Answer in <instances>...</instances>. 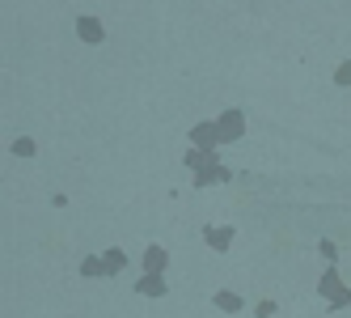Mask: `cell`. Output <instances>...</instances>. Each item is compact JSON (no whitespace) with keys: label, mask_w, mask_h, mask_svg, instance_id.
<instances>
[{"label":"cell","mask_w":351,"mask_h":318,"mask_svg":"<svg viewBox=\"0 0 351 318\" xmlns=\"http://www.w3.org/2000/svg\"><path fill=\"white\" fill-rule=\"evenodd\" d=\"M317 293H322L326 302H330V310H335V314H339V310H351V288L343 284V276H339V267H335V263L322 272V280H317Z\"/></svg>","instance_id":"6da1fadb"},{"label":"cell","mask_w":351,"mask_h":318,"mask_svg":"<svg viewBox=\"0 0 351 318\" xmlns=\"http://www.w3.org/2000/svg\"><path fill=\"white\" fill-rule=\"evenodd\" d=\"M216 132H220V144H237L245 136V111H237V106L220 111L216 115Z\"/></svg>","instance_id":"7a4b0ae2"},{"label":"cell","mask_w":351,"mask_h":318,"mask_svg":"<svg viewBox=\"0 0 351 318\" xmlns=\"http://www.w3.org/2000/svg\"><path fill=\"white\" fill-rule=\"evenodd\" d=\"M77 38L85 47H102L106 43V26H102V17H93V13H77Z\"/></svg>","instance_id":"3957f363"},{"label":"cell","mask_w":351,"mask_h":318,"mask_svg":"<svg viewBox=\"0 0 351 318\" xmlns=\"http://www.w3.org/2000/svg\"><path fill=\"white\" fill-rule=\"evenodd\" d=\"M191 149H220L216 119H204V124H195V128H191Z\"/></svg>","instance_id":"277c9868"},{"label":"cell","mask_w":351,"mask_h":318,"mask_svg":"<svg viewBox=\"0 0 351 318\" xmlns=\"http://www.w3.org/2000/svg\"><path fill=\"white\" fill-rule=\"evenodd\" d=\"M182 166L191 170V174H199V170H212V166H220V149H186V153H182Z\"/></svg>","instance_id":"5b68a950"},{"label":"cell","mask_w":351,"mask_h":318,"mask_svg":"<svg viewBox=\"0 0 351 318\" xmlns=\"http://www.w3.org/2000/svg\"><path fill=\"white\" fill-rule=\"evenodd\" d=\"M233 238H237V229H233V225H204V242H208L212 251H220V255L233 247Z\"/></svg>","instance_id":"8992f818"},{"label":"cell","mask_w":351,"mask_h":318,"mask_svg":"<svg viewBox=\"0 0 351 318\" xmlns=\"http://www.w3.org/2000/svg\"><path fill=\"white\" fill-rule=\"evenodd\" d=\"M136 293H140V297H165V293H169V284H165V272H140V280H136Z\"/></svg>","instance_id":"52a82bcc"},{"label":"cell","mask_w":351,"mask_h":318,"mask_svg":"<svg viewBox=\"0 0 351 318\" xmlns=\"http://www.w3.org/2000/svg\"><path fill=\"white\" fill-rule=\"evenodd\" d=\"M165 267H169V251L165 247H144L140 272H165Z\"/></svg>","instance_id":"ba28073f"},{"label":"cell","mask_w":351,"mask_h":318,"mask_svg":"<svg viewBox=\"0 0 351 318\" xmlns=\"http://www.w3.org/2000/svg\"><path fill=\"white\" fill-rule=\"evenodd\" d=\"M229 179H233L229 166H212V170H199V174H195V187H220V183H229Z\"/></svg>","instance_id":"9c48e42d"},{"label":"cell","mask_w":351,"mask_h":318,"mask_svg":"<svg viewBox=\"0 0 351 318\" xmlns=\"http://www.w3.org/2000/svg\"><path fill=\"white\" fill-rule=\"evenodd\" d=\"M212 306L224 310V314H241L245 310V297H237V293H229V288H220V293H212Z\"/></svg>","instance_id":"30bf717a"},{"label":"cell","mask_w":351,"mask_h":318,"mask_svg":"<svg viewBox=\"0 0 351 318\" xmlns=\"http://www.w3.org/2000/svg\"><path fill=\"white\" fill-rule=\"evenodd\" d=\"M102 263H106V276H119V272H128V251L110 247V251H102Z\"/></svg>","instance_id":"8fae6325"},{"label":"cell","mask_w":351,"mask_h":318,"mask_svg":"<svg viewBox=\"0 0 351 318\" xmlns=\"http://www.w3.org/2000/svg\"><path fill=\"white\" fill-rule=\"evenodd\" d=\"M81 276H89V280L106 276V263H102V255H85V259H81Z\"/></svg>","instance_id":"7c38bea8"},{"label":"cell","mask_w":351,"mask_h":318,"mask_svg":"<svg viewBox=\"0 0 351 318\" xmlns=\"http://www.w3.org/2000/svg\"><path fill=\"white\" fill-rule=\"evenodd\" d=\"M9 153H13V157H34V153H38V144H34L30 136H17V140L9 144Z\"/></svg>","instance_id":"4fadbf2b"},{"label":"cell","mask_w":351,"mask_h":318,"mask_svg":"<svg viewBox=\"0 0 351 318\" xmlns=\"http://www.w3.org/2000/svg\"><path fill=\"white\" fill-rule=\"evenodd\" d=\"M335 85H339V89H351V60H343V64L335 68Z\"/></svg>","instance_id":"5bb4252c"},{"label":"cell","mask_w":351,"mask_h":318,"mask_svg":"<svg viewBox=\"0 0 351 318\" xmlns=\"http://www.w3.org/2000/svg\"><path fill=\"white\" fill-rule=\"evenodd\" d=\"M317 251H322V259H326V263H339V247H335L330 238H322V242H317Z\"/></svg>","instance_id":"9a60e30c"},{"label":"cell","mask_w":351,"mask_h":318,"mask_svg":"<svg viewBox=\"0 0 351 318\" xmlns=\"http://www.w3.org/2000/svg\"><path fill=\"white\" fill-rule=\"evenodd\" d=\"M275 314H280V302H271V297L254 306V318H275Z\"/></svg>","instance_id":"2e32d148"}]
</instances>
